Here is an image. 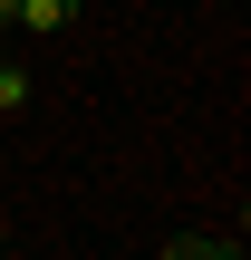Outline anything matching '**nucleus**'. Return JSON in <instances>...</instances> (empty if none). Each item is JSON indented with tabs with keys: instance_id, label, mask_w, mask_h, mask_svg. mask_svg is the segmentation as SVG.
<instances>
[{
	"instance_id": "obj_1",
	"label": "nucleus",
	"mask_w": 251,
	"mask_h": 260,
	"mask_svg": "<svg viewBox=\"0 0 251 260\" xmlns=\"http://www.w3.org/2000/svg\"><path fill=\"white\" fill-rule=\"evenodd\" d=\"M77 19V0H19L10 10V29H68Z\"/></svg>"
},
{
	"instance_id": "obj_2",
	"label": "nucleus",
	"mask_w": 251,
	"mask_h": 260,
	"mask_svg": "<svg viewBox=\"0 0 251 260\" xmlns=\"http://www.w3.org/2000/svg\"><path fill=\"white\" fill-rule=\"evenodd\" d=\"M164 260H251V251H242V241H203V232H193V241H174Z\"/></svg>"
},
{
	"instance_id": "obj_3",
	"label": "nucleus",
	"mask_w": 251,
	"mask_h": 260,
	"mask_svg": "<svg viewBox=\"0 0 251 260\" xmlns=\"http://www.w3.org/2000/svg\"><path fill=\"white\" fill-rule=\"evenodd\" d=\"M10 10H19V0H0V29H10Z\"/></svg>"
},
{
	"instance_id": "obj_4",
	"label": "nucleus",
	"mask_w": 251,
	"mask_h": 260,
	"mask_svg": "<svg viewBox=\"0 0 251 260\" xmlns=\"http://www.w3.org/2000/svg\"><path fill=\"white\" fill-rule=\"evenodd\" d=\"M0 241H10V232H0Z\"/></svg>"
}]
</instances>
